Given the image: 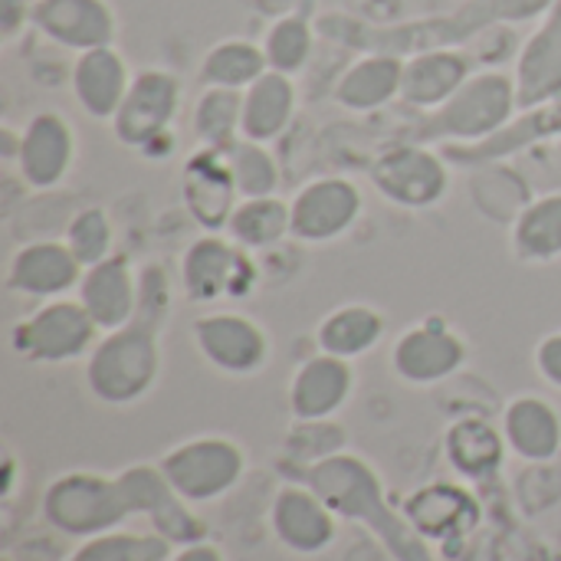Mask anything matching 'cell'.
Instances as JSON below:
<instances>
[{
	"label": "cell",
	"instance_id": "obj_1",
	"mask_svg": "<svg viewBox=\"0 0 561 561\" xmlns=\"http://www.w3.org/2000/svg\"><path fill=\"white\" fill-rule=\"evenodd\" d=\"M171 312V279L164 266L148 263L138 273V312L95 345L89 381L102 398H135L158 371V332Z\"/></svg>",
	"mask_w": 561,
	"mask_h": 561
},
{
	"label": "cell",
	"instance_id": "obj_2",
	"mask_svg": "<svg viewBox=\"0 0 561 561\" xmlns=\"http://www.w3.org/2000/svg\"><path fill=\"white\" fill-rule=\"evenodd\" d=\"M519 112L516 99V79L500 69L473 72L437 112H427V118L417 125L414 141H457V145H477L500 128L513 122Z\"/></svg>",
	"mask_w": 561,
	"mask_h": 561
},
{
	"label": "cell",
	"instance_id": "obj_3",
	"mask_svg": "<svg viewBox=\"0 0 561 561\" xmlns=\"http://www.w3.org/2000/svg\"><path fill=\"white\" fill-rule=\"evenodd\" d=\"M181 286L184 296L201 306L247 299L256 286V263L250 260V250L230 237L207 233L181 253Z\"/></svg>",
	"mask_w": 561,
	"mask_h": 561
},
{
	"label": "cell",
	"instance_id": "obj_4",
	"mask_svg": "<svg viewBox=\"0 0 561 561\" xmlns=\"http://www.w3.org/2000/svg\"><path fill=\"white\" fill-rule=\"evenodd\" d=\"M371 184L385 201L404 210H427L450 191L447 158L421 141L398 145L371 164Z\"/></svg>",
	"mask_w": 561,
	"mask_h": 561
},
{
	"label": "cell",
	"instance_id": "obj_5",
	"mask_svg": "<svg viewBox=\"0 0 561 561\" xmlns=\"http://www.w3.org/2000/svg\"><path fill=\"white\" fill-rule=\"evenodd\" d=\"M181 108V82L168 69H141L122 108L112 118V131L125 148L151 151L161 138H168V128Z\"/></svg>",
	"mask_w": 561,
	"mask_h": 561
},
{
	"label": "cell",
	"instance_id": "obj_6",
	"mask_svg": "<svg viewBox=\"0 0 561 561\" xmlns=\"http://www.w3.org/2000/svg\"><path fill=\"white\" fill-rule=\"evenodd\" d=\"M95 332L99 325L92 322L85 306L79 299L62 296V299H46V306H39L30 319H23L10 339L13 348L26 358L69 362L92 345Z\"/></svg>",
	"mask_w": 561,
	"mask_h": 561
},
{
	"label": "cell",
	"instance_id": "obj_7",
	"mask_svg": "<svg viewBox=\"0 0 561 561\" xmlns=\"http://www.w3.org/2000/svg\"><path fill=\"white\" fill-rule=\"evenodd\" d=\"M362 191L348 178H319L296 191L289 201L293 240L299 243H332L345 237L362 217Z\"/></svg>",
	"mask_w": 561,
	"mask_h": 561
},
{
	"label": "cell",
	"instance_id": "obj_8",
	"mask_svg": "<svg viewBox=\"0 0 561 561\" xmlns=\"http://www.w3.org/2000/svg\"><path fill=\"white\" fill-rule=\"evenodd\" d=\"M76 161L72 125L59 112H36L16 138V171L33 191L62 184Z\"/></svg>",
	"mask_w": 561,
	"mask_h": 561
},
{
	"label": "cell",
	"instance_id": "obj_9",
	"mask_svg": "<svg viewBox=\"0 0 561 561\" xmlns=\"http://www.w3.org/2000/svg\"><path fill=\"white\" fill-rule=\"evenodd\" d=\"M513 79L519 112L542 108L561 99V0L523 43Z\"/></svg>",
	"mask_w": 561,
	"mask_h": 561
},
{
	"label": "cell",
	"instance_id": "obj_10",
	"mask_svg": "<svg viewBox=\"0 0 561 561\" xmlns=\"http://www.w3.org/2000/svg\"><path fill=\"white\" fill-rule=\"evenodd\" d=\"M33 26L72 53L112 46L115 39V13L105 0H33Z\"/></svg>",
	"mask_w": 561,
	"mask_h": 561
},
{
	"label": "cell",
	"instance_id": "obj_11",
	"mask_svg": "<svg viewBox=\"0 0 561 561\" xmlns=\"http://www.w3.org/2000/svg\"><path fill=\"white\" fill-rule=\"evenodd\" d=\"M85 266L72 256V250L53 240L26 243L13 253L7 266V289L26 299H62L79 289Z\"/></svg>",
	"mask_w": 561,
	"mask_h": 561
},
{
	"label": "cell",
	"instance_id": "obj_12",
	"mask_svg": "<svg viewBox=\"0 0 561 561\" xmlns=\"http://www.w3.org/2000/svg\"><path fill=\"white\" fill-rule=\"evenodd\" d=\"M194 342L210 365L233 375L256 371L270 355L266 332L240 312H210L197 319Z\"/></svg>",
	"mask_w": 561,
	"mask_h": 561
},
{
	"label": "cell",
	"instance_id": "obj_13",
	"mask_svg": "<svg viewBox=\"0 0 561 561\" xmlns=\"http://www.w3.org/2000/svg\"><path fill=\"white\" fill-rule=\"evenodd\" d=\"M470 76H473V59L463 49L457 46L417 49L411 59H404L401 99L411 108L437 112Z\"/></svg>",
	"mask_w": 561,
	"mask_h": 561
},
{
	"label": "cell",
	"instance_id": "obj_14",
	"mask_svg": "<svg viewBox=\"0 0 561 561\" xmlns=\"http://www.w3.org/2000/svg\"><path fill=\"white\" fill-rule=\"evenodd\" d=\"M237 204H240V191L233 184L224 151L204 148L201 154H194L184 168V207L191 210V217L204 230L220 233L227 230Z\"/></svg>",
	"mask_w": 561,
	"mask_h": 561
},
{
	"label": "cell",
	"instance_id": "obj_15",
	"mask_svg": "<svg viewBox=\"0 0 561 561\" xmlns=\"http://www.w3.org/2000/svg\"><path fill=\"white\" fill-rule=\"evenodd\" d=\"M131 72L125 56L115 46H99L89 53H79L72 62V95L79 102V108L89 118L99 122H112L115 112L122 108L128 85H131Z\"/></svg>",
	"mask_w": 561,
	"mask_h": 561
},
{
	"label": "cell",
	"instance_id": "obj_16",
	"mask_svg": "<svg viewBox=\"0 0 561 561\" xmlns=\"http://www.w3.org/2000/svg\"><path fill=\"white\" fill-rule=\"evenodd\" d=\"M79 302L102 332H115L138 312V276L122 256H108L89 266L76 289Z\"/></svg>",
	"mask_w": 561,
	"mask_h": 561
},
{
	"label": "cell",
	"instance_id": "obj_17",
	"mask_svg": "<svg viewBox=\"0 0 561 561\" xmlns=\"http://www.w3.org/2000/svg\"><path fill=\"white\" fill-rule=\"evenodd\" d=\"M463 342L447 329L444 319H427L408 329L394 345V368L408 381H437L463 362Z\"/></svg>",
	"mask_w": 561,
	"mask_h": 561
},
{
	"label": "cell",
	"instance_id": "obj_18",
	"mask_svg": "<svg viewBox=\"0 0 561 561\" xmlns=\"http://www.w3.org/2000/svg\"><path fill=\"white\" fill-rule=\"evenodd\" d=\"M404 59L398 53H368L355 59L335 82V102L348 112H378L401 99Z\"/></svg>",
	"mask_w": 561,
	"mask_h": 561
},
{
	"label": "cell",
	"instance_id": "obj_19",
	"mask_svg": "<svg viewBox=\"0 0 561 561\" xmlns=\"http://www.w3.org/2000/svg\"><path fill=\"white\" fill-rule=\"evenodd\" d=\"M296 115V82L293 76L266 69L250 89H243L240 138L270 145L276 141Z\"/></svg>",
	"mask_w": 561,
	"mask_h": 561
},
{
	"label": "cell",
	"instance_id": "obj_20",
	"mask_svg": "<svg viewBox=\"0 0 561 561\" xmlns=\"http://www.w3.org/2000/svg\"><path fill=\"white\" fill-rule=\"evenodd\" d=\"M549 135H561V99L552 105H542V108H529L523 112V118L510 122L506 128H500L496 135L477 141V145H450L444 158L450 161H463V164H473V161H493V158H503V154H513L539 138H549Z\"/></svg>",
	"mask_w": 561,
	"mask_h": 561
},
{
	"label": "cell",
	"instance_id": "obj_21",
	"mask_svg": "<svg viewBox=\"0 0 561 561\" xmlns=\"http://www.w3.org/2000/svg\"><path fill=\"white\" fill-rule=\"evenodd\" d=\"M270 69L263 43L253 39H220L210 46L201 59V85L204 89H233L243 92L250 89L263 72Z\"/></svg>",
	"mask_w": 561,
	"mask_h": 561
},
{
	"label": "cell",
	"instance_id": "obj_22",
	"mask_svg": "<svg viewBox=\"0 0 561 561\" xmlns=\"http://www.w3.org/2000/svg\"><path fill=\"white\" fill-rule=\"evenodd\" d=\"M227 237L240 243L243 250H270L293 237L289 204L276 194L270 197H243L237 210L230 214Z\"/></svg>",
	"mask_w": 561,
	"mask_h": 561
},
{
	"label": "cell",
	"instance_id": "obj_23",
	"mask_svg": "<svg viewBox=\"0 0 561 561\" xmlns=\"http://www.w3.org/2000/svg\"><path fill=\"white\" fill-rule=\"evenodd\" d=\"M385 335V319L378 309L352 302V306H339L335 312H329L319 325V345L325 355L335 358H355L371 352Z\"/></svg>",
	"mask_w": 561,
	"mask_h": 561
},
{
	"label": "cell",
	"instance_id": "obj_24",
	"mask_svg": "<svg viewBox=\"0 0 561 561\" xmlns=\"http://www.w3.org/2000/svg\"><path fill=\"white\" fill-rule=\"evenodd\" d=\"M513 250L523 263H549L561 256V194L526 204L513 224Z\"/></svg>",
	"mask_w": 561,
	"mask_h": 561
},
{
	"label": "cell",
	"instance_id": "obj_25",
	"mask_svg": "<svg viewBox=\"0 0 561 561\" xmlns=\"http://www.w3.org/2000/svg\"><path fill=\"white\" fill-rule=\"evenodd\" d=\"M348 385H352V371H348L345 358H335V355L312 358L299 371L296 388H293L299 414L319 417V414L335 411L342 404V398L348 394Z\"/></svg>",
	"mask_w": 561,
	"mask_h": 561
},
{
	"label": "cell",
	"instance_id": "obj_26",
	"mask_svg": "<svg viewBox=\"0 0 561 561\" xmlns=\"http://www.w3.org/2000/svg\"><path fill=\"white\" fill-rule=\"evenodd\" d=\"M240 112H243V92L204 89L201 99L194 102L191 128L204 148L227 151L233 141H240Z\"/></svg>",
	"mask_w": 561,
	"mask_h": 561
},
{
	"label": "cell",
	"instance_id": "obj_27",
	"mask_svg": "<svg viewBox=\"0 0 561 561\" xmlns=\"http://www.w3.org/2000/svg\"><path fill=\"white\" fill-rule=\"evenodd\" d=\"M316 49V30L302 13H283L279 20L270 23L263 36V53L273 72L296 76L309 66Z\"/></svg>",
	"mask_w": 561,
	"mask_h": 561
},
{
	"label": "cell",
	"instance_id": "obj_28",
	"mask_svg": "<svg viewBox=\"0 0 561 561\" xmlns=\"http://www.w3.org/2000/svg\"><path fill=\"white\" fill-rule=\"evenodd\" d=\"M171 470H174V480L191 496H207V493H217L220 486L230 483V477L237 470V457L230 447L201 444V447L181 450V457L171 463Z\"/></svg>",
	"mask_w": 561,
	"mask_h": 561
},
{
	"label": "cell",
	"instance_id": "obj_29",
	"mask_svg": "<svg viewBox=\"0 0 561 561\" xmlns=\"http://www.w3.org/2000/svg\"><path fill=\"white\" fill-rule=\"evenodd\" d=\"M224 158H227V168H230L233 184L240 191V201L243 197H270V194H276L279 168H276L273 154L266 151V145L240 138L224 151Z\"/></svg>",
	"mask_w": 561,
	"mask_h": 561
},
{
	"label": "cell",
	"instance_id": "obj_30",
	"mask_svg": "<svg viewBox=\"0 0 561 561\" xmlns=\"http://www.w3.org/2000/svg\"><path fill=\"white\" fill-rule=\"evenodd\" d=\"M112 240L115 233H112V220L105 207H85L66 227V247L85 270L112 256Z\"/></svg>",
	"mask_w": 561,
	"mask_h": 561
},
{
	"label": "cell",
	"instance_id": "obj_31",
	"mask_svg": "<svg viewBox=\"0 0 561 561\" xmlns=\"http://www.w3.org/2000/svg\"><path fill=\"white\" fill-rule=\"evenodd\" d=\"M510 431H513L516 447L526 454H546L556 447V437H559L556 417L536 401H523L510 411Z\"/></svg>",
	"mask_w": 561,
	"mask_h": 561
},
{
	"label": "cell",
	"instance_id": "obj_32",
	"mask_svg": "<svg viewBox=\"0 0 561 561\" xmlns=\"http://www.w3.org/2000/svg\"><path fill=\"white\" fill-rule=\"evenodd\" d=\"M279 523H283L286 536H289L296 546H316V542L322 539V533H325V526H322L316 506H312L309 500H299V496H289V500H286L283 513H279Z\"/></svg>",
	"mask_w": 561,
	"mask_h": 561
},
{
	"label": "cell",
	"instance_id": "obj_33",
	"mask_svg": "<svg viewBox=\"0 0 561 561\" xmlns=\"http://www.w3.org/2000/svg\"><path fill=\"white\" fill-rule=\"evenodd\" d=\"M26 23H33V0H0V36L13 39Z\"/></svg>",
	"mask_w": 561,
	"mask_h": 561
},
{
	"label": "cell",
	"instance_id": "obj_34",
	"mask_svg": "<svg viewBox=\"0 0 561 561\" xmlns=\"http://www.w3.org/2000/svg\"><path fill=\"white\" fill-rule=\"evenodd\" d=\"M536 362H539V368H542V375H546L549 381L561 385V332L542 339V345H539V352H536Z\"/></svg>",
	"mask_w": 561,
	"mask_h": 561
},
{
	"label": "cell",
	"instance_id": "obj_35",
	"mask_svg": "<svg viewBox=\"0 0 561 561\" xmlns=\"http://www.w3.org/2000/svg\"><path fill=\"white\" fill-rule=\"evenodd\" d=\"M559 154H561V135H559Z\"/></svg>",
	"mask_w": 561,
	"mask_h": 561
}]
</instances>
